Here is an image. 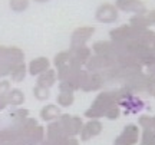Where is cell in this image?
Masks as SVG:
<instances>
[{
	"instance_id": "obj_1",
	"label": "cell",
	"mask_w": 155,
	"mask_h": 145,
	"mask_svg": "<svg viewBox=\"0 0 155 145\" xmlns=\"http://www.w3.org/2000/svg\"><path fill=\"white\" fill-rule=\"evenodd\" d=\"M6 86H7V84H2V85H0V92H2V91H3V88H6Z\"/></svg>"
}]
</instances>
